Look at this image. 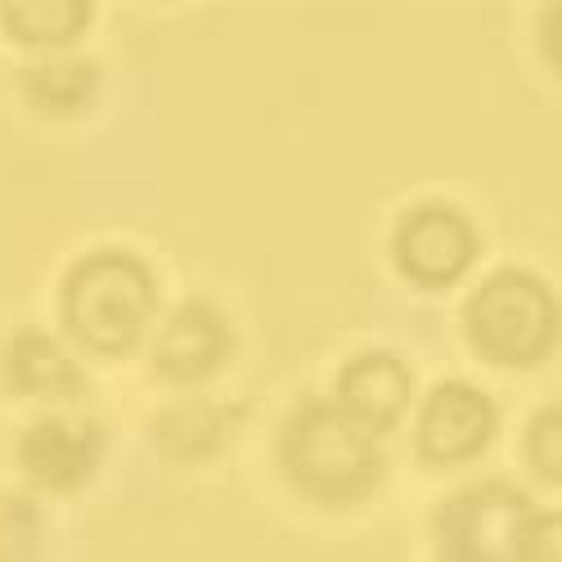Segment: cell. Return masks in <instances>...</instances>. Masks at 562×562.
<instances>
[{"instance_id":"obj_4","label":"cell","mask_w":562,"mask_h":562,"mask_svg":"<svg viewBox=\"0 0 562 562\" xmlns=\"http://www.w3.org/2000/svg\"><path fill=\"white\" fill-rule=\"evenodd\" d=\"M527 527H531L527 495L499 482L454 495L437 518V536L450 562H504L508 553H518Z\"/></svg>"},{"instance_id":"obj_2","label":"cell","mask_w":562,"mask_h":562,"mask_svg":"<svg viewBox=\"0 0 562 562\" xmlns=\"http://www.w3.org/2000/svg\"><path fill=\"white\" fill-rule=\"evenodd\" d=\"M154 311V279L139 257L95 252L64 284V319L95 351H126Z\"/></svg>"},{"instance_id":"obj_17","label":"cell","mask_w":562,"mask_h":562,"mask_svg":"<svg viewBox=\"0 0 562 562\" xmlns=\"http://www.w3.org/2000/svg\"><path fill=\"white\" fill-rule=\"evenodd\" d=\"M544 55H549V64L562 72V5L544 19Z\"/></svg>"},{"instance_id":"obj_10","label":"cell","mask_w":562,"mask_h":562,"mask_svg":"<svg viewBox=\"0 0 562 562\" xmlns=\"http://www.w3.org/2000/svg\"><path fill=\"white\" fill-rule=\"evenodd\" d=\"M5 369H10V383L27 396H64V392H77V383H81L77 364L59 351V342H50L36 329H27L10 342Z\"/></svg>"},{"instance_id":"obj_9","label":"cell","mask_w":562,"mask_h":562,"mask_svg":"<svg viewBox=\"0 0 562 562\" xmlns=\"http://www.w3.org/2000/svg\"><path fill=\"white\" fill-rule=\"evenodd\" d=\"M338 396H342V409L360 418L364 428H392L409 405V373L396 356L369 351L342 369Z\"/></svg>"},{"instance_id":"obj_8","label":"cell","mask_w":562,"mask_h":562,"mask_svg":"<svg viewBox=\"0 0 562 562\" xmlns=\"http://www.w3.org/2000/svg\"><path fill=\"white\" fill-rule=\"evenodd\" d=\"M229 351V324L212 302H184L162 329L158 369L171 379H203Z\"/></svg>"},{"instance_id":"obj_15","label":"cell","mask_w":562,"mask_h":562,"mask_svg":"<svg viewBox=\"0 0 562 562\" xmlns=\"http://www.w3.org/2000/svg\"><path fill=\"white\" fill-rule=\"evenodd\" d=\"M212 441H216V414L203 405L180 409L162 424V446L171 454H199V450H212Z\"/></svg>"},{"instance_id":"obj_7","label":"cell","mask_w":562,"mask_h":562,"mask_svg":"<svg viewBox=\"0 0 562 562\" xmlns=\"http://www.w3.org/2000/svg\"><path fill=\"white\" fill-rule=\"evenodd\" d=\"M23 468L50 491H68L86 482L100 463V432L86 424H68V418H45L36 424L23 446H19Z\"/></svg>"},{"instance_id":"obj_13","label":"cell","mask_w":562,"mask_h":562,"mask_svg":"<svg viewBox=\"0 0 562 562\" xmlns=\"http://www.w3.org/2000/svg\"><path fill=\"white\" fill-rule=\"evenodd\" d=\"M41 549V527L32 504L0 499V562H32Z\"/></svg>"},{"instance_id":"obj_6","label":"cell","mask_w":562,"mask_h":562,"mask_svg":"<svg viewBox=\"0 0 562 562\" xmlns=\"http://www.w3.org/2000/svg\"><path fill=\"white\" fill-rule=\"evenodd\" d=\"M495 432V405L473 383H441L418 418V450L432 463L473 459Z\"/></svg>"},{"instance_id":"obj_14","label":"cell","mask_w":562,"mask_h":562,"mask_svg":"<svg viewBox=\"0 0 562 562\" xmlns=\"http://www.w3.org/2000/svg\"><path fill=\"white\" fill-rule=\"evenodd\" d=\"M527 454L536 463V473L549 482H562V405H549L531 418L527 432Z\"/></svg>"},{"instance_id":"obj_3","label":"cell","mask_w":562,"mask_h":562,"mask_svg":"<svg viewBox=\"0 0 562 562\" xmlns=\"http://www.w3.org/2000/svg\"><path fill=\"white\" fill-rule=\"evenodd\" d=\"M562 315L553 293L527 270H499L468 302V338L473 347L508 369L536 364L553 351Z\"/></svg>"},{"instance_id":"obj_16","label":"cell","mask_w":562,"mask_h":562,"mask_svg":"<svg viewBox=\"0 0 562 562\" xmlns=\"http://www.w3.org/2000/svg\"><path fill=\"white\" fill-rule=\"evenodd\" d=\"M518 562H562V513H540V518H531V527L518 544Z\"/></svg>"},{"instance_id":"obj_12","label":"cell","mask_w":562,"mask_h":562,"mask_svg":"<svg viewBox=\"0 0 562 562\" xmlns=\"http://www.w3.org/2000/svg\"><path fill=\"white\" fill-rule=\"evenodd\" d=\"M23 86H27V95H32L36 109L64 117V113H77V109H86L90 100H95L100 72L90 64H81V59H59V64L32 68L23 77Z\"/></svg>"},{"instance_id":"obj_1","label":"cell","mask_w":562,"mask_h":562,"mask_svg":"<svg viewBox=\"0 0 562 562\" xmlns=\"http://www.w3.org/2000/svg\"><path fill=\"white\" fill-rule=\"evenodd\" d=\"M279 454L293 486L324 504L360 499L379 482V446L369 428L329 401H311L289 418Z\"/></svg>"},{"instance_id":"obj_11","label":"cell","mask_w":562,"mask_h":562,"mask_svg":"<svg viewBox=\"0 0 562 562\" xmlns=\"http://www.w3.org/2000/svg\"><path fill=\"white\" fill-rule=\"evenodd\" d=\"M0 19H5V27L19 41L64 45L90 23V5L86 0H27V5L10 0V5H0Z\"/></svg>"},{"instance_id":"obj_5","label":"cell","mask_w":562,"mask_h":562,"mask_svg":"<svg viewBox=\"0 0 562 562\" xmlns=\"http://www.w3.org/2000/svg\"><path fill=\"white\" fill-rule=\"evenodd\" d=\"M477 252V234L450 207H418L396 229V261L424 289H441L468 270Z\"/></svg>"}]
</instances>
